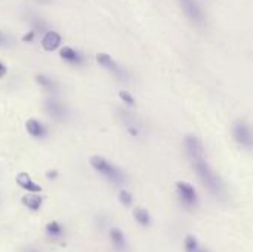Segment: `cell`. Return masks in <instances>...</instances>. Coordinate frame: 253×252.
Listing matches in <instances>:
<instances>
[{"label":"cell","instance_id":"cell-7","mask_svg":"<svg viewBox=\"0 0 253 252\" xmlns=\"http://www.w3.org/2000/svg\"><path fill=\"white\" fill-rule=\"evenodd\" d=\"M44 110L56 122H64L68 117L67 107L61 101H58L56 98H52V97L44 101Z\"/></svg>","mask_w":253,"mask_h":252},{"label":"cell","instance_id":"cell-20","mask_svg":"<svg viewBox=\"0 0 253 252\" xmlns=\"http://www.w3.org/2000/svg\"><path fill=\"white\" fill-rule=\"evenodd\" d=\"M119 97H120V100L127 105V107H133L136 102H135V98L132 97V94L130 92H127V91H120L119 92Z\"/></svg>","mask_w":253,"mask_h":252},{"label":"cell","instance_id":"cell-1","mask_svg":"<svg viewBox=\"0 0 253 252\" xmlns=\"http://www.w3.org/2000/svg\"><path fill=\"white\" fill-rule=\"evenodd\" d=\"M184 149H185L187 157L191 163V168L196 172L202 186L215 199H219V201L224 199L227 196L225 184L221 180V177L213 171V168L209 165L202 141L194 135H187L184 140Z\"/></svg>","mask_w":253,"mask_h":252},{"label":"cell","instance_id":"cell-13","mask_svg":"<svg viewBox=\"0 0 253 252\" xmlns=\"http://www.w3.org/2000/svg\"><path fill=\"white\" fill-rule=\"evenodd\" d=\"M44 232H46V236H47L50 241H59V239H62V238L65 236V229H64V226H62L61 223H58V221H50V223H47Z\"/></svg>","mask_w":253,"mask_h":252},{"label":"cell","instance_id":"cell-22","mask_svg":"<svg viewBox=\"0 0 253 252\" xmlns=\"http://www.w3.org/2000/svg\"><path fill=\"white\" fill-rule=\"evenodd\" d=\"M46 178H47V180H52V181L56 180V178H58V171H56V169H49V171L46 172Z\"/></svg>","mask_w":253,"mask_h":252},{"label":"cell","instance_id":"cell-15","mask_svg":"<svg viewBox=\"0 0 253 252\" xmlns=\"http://www.w3.org/2000/svg\"><path fill=\"white\" fill-rule=\"evenodd\" d=\"M133 218H135V221H136L141 227H150V226L153 224V217H151V214L148 212L147 208H142V206L133 208Z\"/></svg>","mask_w":253,"mask_h":252},{"label":"cell","instance_id":"cell-21","mask_svg":"<svg viewBox=\"0 0 253 252\" xmlns=\"http://www.w3.org/2000/svg\"><path fill=\"white\" fill-rule=\"evenodd\" d=\"M36 34H37V33H36V31L31 28L28 33H25V34L22 36V42H25V43H31V42H34V39H36Z\"/></svg>","mask_w":253,"mask_h":252},{"label":"cell","instance_id":"cell-11","mask_svg":"<svg viewBox=\"0 0 253 252\" xmlns=\"http://www.w3.org/2000/svg\"><path fill=\"white\" fill-rule=\"evenodd\" d=\"M15 180H16V184L21 189H24V190H27L30 193H40L42 192V186H39L37 183H34L27 172H19Z\"/></svg>","mask_w":253,"mask_h":252},{"label":"cell","instance_id":"cell-5","mask_svg":"<svg viewBox=\"0 0 253 252\" xmlns=\"http://www.w3.org/2000/svg\"><path fill=\"white\" fill-rule=\"evenodd\" d=\"M96 62L105 68L108 73H111L116 79L122 80V82H127L129 80V73H126V70H123L108 53H96Z\"/></svg>","mask_w":253,"mask_h":252},{"label":"cell","instance_id":"cell-3","mask_svg":"<svg viewBox=\"0 0 253 252\" xmlns=\"http://www.w3.org/2000/svg\"><path fill=\"white\" fill-rule=\"evenodd\" d=\"M234 141L246 151H253V128L245 120H237L231 126Z\"/></svg>","mask_w":253,"mask_h":252},{"label":"cell","instance_id":"cell-14","mask_svg":"<svg viewBox=\"0 0 253 252\" xmlns=\"http://www.w3.org/2000/svg\"><path fill=\"white\" fill-rule=\"evenodd\" d=\"M22 205L30 211H39L43 205V198L39 193H28L21 199Z\"/></svg>","mask_w":253,"mask_h":252},{"label":"cell","instance_id":"cell-8","mask_svg":"<svg viewBox=\"0 0 253 252\" xmlns=\"http://www.w3.org/2000/svg\"><path fill=\"white\" fill-rule=\"evenodd\" d=\"M108 238H110V242H111L114 251L127 252L129 242H127V238L125 235V232L120 227H111L110 232H108Z\"/></svg>","mask_w":253,"mask_h":252},{"label":"cell","instance_id":"cell-2","mask_svg":"<svg viewBox=\"0 0 253 252\" xmlns=\"http://www.w3.org/2000/svg\"><path fill=\"white\" fill-rule=\"evenodd\" d=\"M89 163H90V166H92L101 177H104L108 183H111V184H114V186H122V184L126 183V175H125V172H123L119 166H116V165H113L111 162H108L107 159H104L102 156H92L90 160H89Z\"/></svg>","mask_w":253,"mask_h":252},{"label":"cell","instance_id":"cell-4","mask_svg":"<svg viewBox=\"0 0 253 252\" xmlns=\"http://www.w3.org/2000/svg\"><path fill=\"white\" fill-rule=\"evenodd\" d=\"M175 192L178 196L179 203L185 208V209H196L199 206V195L194 189V186H191L187 181H178L175 184Z\"/></svg>","mask_w":253,"mask_h":252},{"label":"cell","instance_id":"cell-17","mask_svg":"<svg viewBox=\"0 0 253 252\" xmlns=\"http://www.w3.org/2000/svg\"><path fill=\"white\" fill-rule=\"evenodd\" d=\"M36 82H37V85H40L43 89H46L49 94H56V92L59 91V85H58L55 80H52L50 77L44 76V74H37V76H36Z\"/></svg>","mask_w":253,"mask_h":252},{"label":"cell","instance_id":"cell-9","mask_svg":"<svg viewBox=\"0 0 253 252\" xmlns=\"http://www.w3.org/2000/svg\"><path fill=\"white\" fill-rule=\"evenodd\" d=\"M120 119L125 125V128L127 129V132L133 137H138L141 132H142V126H141V122L132 114L129 113L127 110H120Z\"/></svg>","mask_w":253,"mask_h":252},{"label":"cell","instance_id":"cell-6","mask_svg":"<svg viewBox=\"0 0 253 252\" xmlns=\"http://www.w3.org/2000/svg\"><path fill=\"white\" fill-rule=\"evenodd\" d=\"M181 9L184 10L185 16L196 25H203L205 24V13L200 7V4L196 0H178Z\"/></svg>","mask_w":253,"mask_h":252},{"label":"cell","instance_id":"cell-24","mask_svg":"<svg viewBox=\"0 0 253 252\" xmlns=\"http://www.w3.org/2000/svg\"><path fill=\"white\" fill-rule=\"evenodd\" d=\"M6 74V67L3 64H0V77H3Z\"/></svg>","mask_w":253,"mask_h":252},{"label":"cell","instance_id":"cell-10","mask_svg":"<svg viewBox=\"0 0 253 252\" xmlns=\"http://www.w3.org/2000/svg\"><path fill=\"white\" fill-rule=\"evenodd\" d=\"M61 45V34L53 31V30H49L43 34L42 37V48L47 52H53L58 49V46Z\"/></svg>","mask_w":253,"mask_h":252},{"label":"cell","instance_id":"cell-12","mask_svg":"<svg viewBox=\"0 0 253 252\" xmlns=\"http://www.w3.org/2000/svg\"><path fill=\"white\" fill-rule=\"evenodd\" d=\"M25 129L34 138H44L47 135V128L37 119H28L25 123Z\"/></svg>","mask_w":253,"mask_h":252},{"label":"cell","instance_id":"cell-16","mask_svg":"<svg viewBox=\"0 0 253 252\" xmlns=\"http://www.w3.org/2000/svg\"><path fill=\"white\" fill-rule=\"evenodd\" d=\"M59 56H61L64 61H67V62H70V64H76V65H79V64L83 62V56H82L76 49L68 48V46L62 48V49L59 50Z\"/></svg>","mask_w":253,"mask_h":252},{"label":"cell","instance_id":"cell-25","mask_svg":"<svg viewBox=\"0 0 253 252\" xmlns=\"http://www.w3.org/2000/svg\"><path fill=\"white\" fill-rule=\"evenodd\" d=\"M197 252H212V251H211L209 248H205V247L202 245V247H200V248L197 250Z\"/></svg>","mask_w":253,"mask_h":252},{"label":"cell","instance_id":"cell-23","mask_svg":"<svg viewBox=\"0 0 253 252\" xmlns=\"http://www.w3.org/2000/svg\"><path fill=\"white\" fill-rule=\"evenodd\" d=\"M7 43H9V39H7V37L0 31V46H6Z\"/></svg>","mask_w":253,"mask_h":252},{"label":"cell","instance_id":"cell-19","mask_svg":"<svg viewBox=\"0 0 253 252\" xmlns=\"http://www.w3.org/2000/svg\"><path fill=\"white\" fill-rule=\"evenodd\" d=\"M119 202L123 205V206H126V208H130L132 205H133V196H132V193L129 192V190H120L119 192Z\"/></svg>","mask_w":253,"mask_h":252},{"label":"cell","instance_id":"cell-18","mask_svg":"<svg viewBox=\"0 0 253 252\" xmlns=\"http://www.w3.org/2000/svg\"><path fill=\"white\" fill-rule=\"evenodd\" d=\"M28 22L31 24V27L36 33H43V34L46 33V22L42 18H39L37 15H31Z\"/></svg>","mask_w":253,"mask_h":252},{"label":"cell","instance_id":"cell-26","mask_svg":"<svg viewBox=\"0 0 253 252\" xmlns=\"http://www.w3.org/2000/svg\"><path fill=\"white\" fill-rule=\"evenodd\" d=\"M25 252H39V251H33V250H30V251H25Z\"/></svg>","mask_w":253,"mask_h":252}]
</instances>
